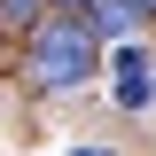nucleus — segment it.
<instances>
[{
  "mask_svg": "<svg viewBox=\"0 0 156 156\" xmlns=\"http://www.w3.org/2000/svg\"><path fill=\"white\" fill-rule=\"evenodd\" d=\"M0 8H31V0H0Z\"/></svg>",
  "mask_w": 156,
  "mask_h": 156,
  "instance_id": "6",
  "label": "nucleus"
},
{
  "mask_svg": "<svg viewBox=\"0 0 156 156\" xmlns=\"http://www.w3.org/2000/svg\"><path fill=\"white\" fill-rule=\"evenodd\" d=\"M94 39H86V23H78V16H55V23H39V31H31V78H39V86H55V94H62V86H86V78H94Z\"/></svg>",
  "mask_w": 156,
  "mask_h": 156,
  "instance_id": "1",
  "label": "nucleus"
},
{
  "mask_svg": "<svg viewBox=\"0 0 156 156\" xmlns=\"http://www.w3.org/2000/svg\"><path fill=\"white\" fill-rule=\"evenodd\" d=\"M78 23H86V39H101V31H109V39H125V31H140V16L125 8V0H94V8H86Z\"/></svg>",
  "mask_w": 156,
  "mask_h": 156,
  "instance_id": "3",
  "label": "nucleus"
},
{
  "mask_svg": "<svg viewBox=\"0 0 156 156\" xmlns=\"http://www.w3.org/2000/svg\"><path fill=\"white\" fill-rule=\"evenodd\" d=\"M109 86H117V101H125V109H148V101H156V78H148V55H140L133 39H125V47L109 55Z\"/></svg>",
  "mask_w": 156,
  "mask_h": 156,
  "instance_id": "2",
  "label": "nucleus"
},
{
  "mask_svg": "<svg viewBox=\"0 0 156 156\" xmlns=\"http://www.w3.org/2000/svg\"><path fill=\"white\" fill-rule=\"evenodd\" d=\"M78 156H101V148H78Z\"/></svg>",
  "mask_w": 156,
  "mask_h": 156,
  "instance_id": "7",
  "label": "nucleus"
},
{
  "mask_svg": "<svg viewBox=\"0 0 156 156\" xmlns=\"http://www.w3.org/2000/svg\"><path fill=\"white\" fill-rule=\"evenodd\" d=\"M125 8H133V16H156V0H125Z\"/></svg>",
  "mask_w": 156,
  "mask_h": 156,
  "instance_id": "5",
  "label": "nucleus"
},
{
  "mask_svg": "<svg viewBox=\"0 0 156 156\" xmlns=\"http://www.w3.org/2000/svg\"><path fill=\"white\" fill-rule=\"evenodd\" d=\"M55 8H62V16H86V8H94V0H55Z\"/></svg>",
  "mask_w": 156,
  "mask_h": 156,
  "instance_id": "4",
  "label": "nucleus"
},
{
  "mask_svg": "<svg viewBox=\"0 0 156 156\" xmlns=\"http://www.w3.org/2000/svg\"><path fill=\"white\" fill-rule=\"evenodd\" d=\"M148 62H156V55H148ZM148 78H156V70H148Z\"/></svg>",
  "mask_w": 156,
  "mask_h": 156,
  "instance_id": "8",
  "label": "nucleus"
}]
</instances>
